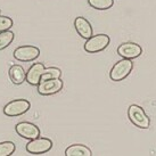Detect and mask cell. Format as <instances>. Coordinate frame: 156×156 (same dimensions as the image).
Segmentation results:
<instances>
[{"mask_svg":"<svg viewBox=\"0 0 156 156\" xmlns=\"http://www.w3.org/2000/svg\"><path fill=\"white\" fill-rule=\"evenodd\" d=\"M128 116L130 122L139 129H148L151 126V119L139 105L132 104L128 108Z\"/></svg>","mask_w":156,"mask_h":156,"instance_id":"1","label":"cell"},{"mask_svg":"<svg viewBox=\"0 0 156 156\" xmlns=\"http://www.w3.org/2000/svg\"><path fill=\"white\" fill-rule=\"evenodd\" d=\"M132 69H133L132 61L126 59V58H122L121 61H119L117 63L114 64V66H113L111 72H109V78L114 82L123 81L131 73Z\"/></svg>","mask_w":156,"mask_h":156,"instance_id":"2","label":"cell"},{"mask_svg":"<svg viewBox=\"0 0 156 156\" xmlns=\"http://www.w3.org/2000/svg\"><path fill=\"white\" fill-rule=\"evenodd\" d=\"M109 42H111V39L107 34L91 35L84 44V50L89 54H97L105 50L108 47Z\"/></svg>","mask_w":156,"mask_h":156,"instance_id":"3","label":"cell"},{"mask_svg":"<svg viewBox=\"0 0 156 156\" xmlns=\"http://www.w3.org/2000/svg\"><path fill=\"white\" fill-rule=\"evenodd\" d=\"M31 107V104L26 99H15L9 101L4 107V114L9 117L21 116L25 114Z\"/></svg>","mask_w":156,"mask_h":156,"instance_id":"4","label":"cell"},{"mask_svg":"<svg viewBox=\"0 0 156 156\" xmlns=\"http://www.w3.org/2000/svg\"><path fill=\"white\" fill-rule=\"evenodd\" d=\"M52 148V141L50 139L38 137V138L31 139L26 144V152L33 154V155H40L48 153Z\"/></svg>","mask_w":156,"mask_h":156,"instance_id":"5","label":"cell"},{"mask_svg":"<svg viewBox=\"0 0 156 156\" xmlns=\"http://www.w3.org/2000/svg\"><path fill=\"white\" fill-rule=\"evenodd\" d=\"M40 56V49L35 46H21L14 50V58L18 62H33Z\"/></svg>","mask_w":156,"mask_h":156,"instance_id":"6","label":"cell"},{"mask_svg":"<svg viewBox=\"0 0 156 156\" xmlns=\"http://www.w3.org/2000/svg\"><path fill=\"white\" fill-rule=\"evenodd\" d=\"M38 87V92L41 96H51L63 89L64 82L61 78L59 79H50V80H44L40 81V83L37 86Z\"/></svg>","mask_w":156,"mask_h":156,"instance_id":"7","label":"cell"},{"mask_svg":"<svg viewBox=\"0 0 156 156\" xmlns=\"http://www.w3.org/2000/svg\"><path fill=\"white\" fill-rule=\"evenodd\" d=\"M117 54L122 58L132 61L143 54V48L136 42H124L117 47Z\"/></svg>","mask_w":156,"mask_h":156,"instance_id":"8","label":"cell"},{"mask_svg":"<svg viewBox=\"0 0 156 156\" xmlns=\"http://www.w3.org/2000/svg\"><path fill=\"white\" fill-rule=\"evenodd\" d=\"M15 131L24 139H34L40 137V129L31 122H20L15 126Z\"/></svg>","mask_w":156,"mask_h":156,"instance_id":"9","label":"cell"},{"mask_svg":"<svg viewBox=\"0 0 156 156\" xmlns=\"http://www.w3.org/2000/svg\"><path fill=\"white\" fill-rule=\"evenodd\" d=\"M44 65L42 63H34L31 66L29 71L26 72V80L29 84L31 86H38L41 80V75L44 71Z\"/></svg>","mask_w":156,"mask_h":156,"instance_id":"10","label":"cell"},{"mask_svg":"<svg viewBox=\"0 0 156 156\" xmlns=\"http://www.w3.org/2000/svg\"><path fill=\"white\" fill-rule=\"evenodd\" d=\"M74 27L78 32V34L83 39H89L92 35V26L87 18L79 16L74 20Z\"/></svg>","mask_w":156,"mask_h":156,"instance_id":"11","label":"cell"},{"mask_svg":"<svg viewBox=\"0 0 156 156\" xmlns=\"http://www.w3.org/2000/svg\"><path fill=\"white\" fill-rule=\"evenodd\" d=\"M8 75H9L10 81H12L14 84H16V86L22 84L26 80L25 69H23V66L17 65V64L10 66V69H9V71H8Z\"/></svg>","mask_w":156,"mask_h":156,"instance_id":"12","label":"cell"},{"mask_svg":"<svg viewBox=\"0 0 156 156\" xmlns=\"http://www.w3.org/2000/svg\"><path fill=\"white\" fill-rule=\"evenodd\" d=\"M92 152L90 148H88L84 145H80V144H75L69 147L66 148L65 156H91Z\"/></svg>","mask_w":156,"mask_h":156,"instance_id":"13","label":"cell"},{"mask_svg":"<svg viewBox=\"0 0 156 156\" xmlns=\"http://www.w3.org/2000/svg\"><path fill=\"white\" fill-rule=\"evenodd\" d=\"M88 4L91 8L97 10H106L112 8L114 5V0H88Z\"/></svg>","mask_w":156,"mask_h":156,"instance_id":"14","label":"cell"},{"mask_svg":"<svg viewBox=\"0 0 156 156\" xmlns=\"http://www.w3.org/2000/svg\"><path fill=\"white\" fill-rule=\"evenodd\" d=\"M14 38H15V34L10 30L0 32V50H4L5 48L8 47L14 41Z\"/></svg>","mask_w":156,"mask_h":156,"instance_id":"15","label":"cell"},{"mask_svg":"<svg viewBox=\"0 0 156 156\" xmlns=\"http://www.w3.org/2000/svg\"><path fill=\"white\" fill-rule=\"evenodd\" d=\"M59 78H62L61 69H58V67H48V69H44L40 81L50 80V79H59Z\"/></svg>","mask_w":156,"mask_h":156,"instance_id":"16","label":"cell"},{"mask_svg":"<svg viewBox=\"0 0 156 156\" xmlns=\"http://www.w3.org/2000/svg\"><path fill=\"white\" fill-rule=\"evenodd\" d=\"M16 149L15 144L12 141H4L0 143V156H10L13 155Z\"/></svg>","mask_w":156,"mask_h":156,"instance_id":"17","label":"cell"},{"mask_svg":"<svg viewBox=\"0 0 156 156\" xmlns=\"http://www.w3.org/2000/svg\"><path fill=\"white\" fill-rule=\"evenodd\" d=\"M13 26V20L8 16H1L0 15V32L2 31L10 30V27Z\"/></svg>","mask_w":156,"mask_h":156,"instance_id":"18","label":"cell"},{"mask_svg":"<svg viewBox=\"0 0 156 156\" xmlns=\"http://www.w3.org/2000/svg\"><path fill=\"white\" fill-rule=\"evenodd\" d=\"M0 13H1V10H0Z\"/></svg>","mask_w":156,"mask_h":156,"instance_id":"19","label":"cell"}]
</instances>
